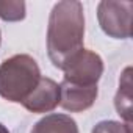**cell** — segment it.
Instances as JSON below:
<instances>
[{"mask_svg": "<svg viewBox=\"0 0 133 133\" xmlns=\"http://www.w3.org/2000/svg\"><path fill=\"white\" fill-rule=\"evenodd\" d=\"M85 42V10L82 2L63 0L53 5L47 25V53L52 64L63 69Z\"/></svg>", "mask_w": 133, "mask_h": 133, "instance_id": "6da1fadb", "label": "cell"}, {"mask_svg": "<svg viewBox=\"0 0 133 133\" xmlns=\"http://www.w3.org/2000/svg\"><path fill=\"white\" fill-rule=\"evenodd\" d=\"M41 69L36 59L27 53H17L0 64V97L22 103L41 80Z\"/></svg>", "mask_w": 133, "mask_h": 133, "instance_id": "7a4b0ae2", "label": "cell"}, {"mask_svg": "<svg viewBox=\"0 0 133 133\" xmlns=\"http://www.w3.org/2000/svg\"><path fill=\"white\" fill-rule=\"evenodd\" d=\"M131 2L102 0L97 5V21L103 33L114 39H128L131 36Z\"/></svg>", "mask_w": 133, "mask_h": 133, "instance_id": "3957f363", "label": "cell"}, {"mask_svg": "<svg viewBox=\"0 0 133 133\" xmlns=\"http://www.w3.org/2000/svg\"><path fill=\"white\" fill-rule=\"evenodd\" d=\"M64 72L63 82L78 86H94L103 74V59L99 53L82 49L61 69Z\"/></svg>", "mask_w": 133, "mask_h": 133, "instance_id": "277c9868", "label": "cell"}, {"mask_svg": "<svg viewBox=\"0 0 133 133\" xmlns=\"http://www.w3.org/2000/svg\"><path fill=\"white\" fill-rule=\"evenodd\" d=\"M22 105L25 110L36 114L53 111L59 105V85L49 77H41L36 88L28 94Z\"/></svg>", "mask_w": 133, "mask_h": 133, "instance_id": "5b68a950", "label": "cell"}, {"mask_svg": "<svg viewBox=\"0 0 133 133\" xmlns=\"http://www.w3.org/2000/svg\"><path fill=\"white\" fill-rule=\"evenodd\" d=\"M99 94L97 85L94 86H78L68 82L59 83V107L71 113H83L89 110Z\"/></svg>", "mask_w": 133, "mask_h": 133, "instance_id": "8992f818", "label": "cell"}, {"mask_svg": "<svg viewBox=\"0 0 133 133\" xmlns=\"http://www.w3.org/2000/svg\"><path fill=\"white\" fill-rule=\"evenodd\" d=\"M30 133H78V125L69 114L50 113L39 119Z\"/></svg>", "mask_w": 133, "mask_h": 133, "instance_id": "52a82bcc", "label": "cell"}, {"mask_svg": "<svg viewBox=\"0 0 133 133\" xmlns=\"http://www.w3.org/2000/svg\"><path fill=\"white\" fill-rule=\"evenodd\" d=\"M131 68H125L119 80V89L114 97V107L117 114L125 121V124H131Z\"/></svg>", "mask_w": 133, "mask_h": 133, "instance_id": "ba28073f", "label": "cell"}, {"mask_svg": "<svg viewBox=\"0 0 133 133\" xmlns=\"http://www.w3.org/2000/svg\"><path fill=\"white\" fill-rule=\"evenodd\" d=\"M27 16V5L22 0H0V19L5 22H19Z\"/></svg>", "mask_w": 133, "mask_h": 133, "instance_id": "9c48e42d", "label": "cell"}, {"mask_svg": "<svg viewBox=\"0 0 133 133\" xmlns=\"http://www.w3.org/2000/svg\"><path fill=\"white\" fill-rule=\"evenodd\" d=\"M91 133H131V124L119 121H100L94 125Z\"/></svg>", "mask_w": 133, "mask_h": 133, "instance_id": "30bf717a", "label": "cell"}, {"mask_svg": "<svg viewBox=\"0 0 133 133\" xmlns=\"http://www.w3.org/2000/svg\"><path fill=\"white\" fill-rule=\"evenodd\" d=\"M0 133H10V131H8V128H6L2 122H0Z\"/></svg>", "mask_w": 133, "mask_h": 133, "instance_id": "8fae6325", "label": "cell"}, {"mask_svg": "<svg viewBox=\"0 0 133 133\" xmlns=\"http://www.w3.org/2000/svg\"><path fill=\"white\" fill-rule=\"evenodd\" d=\"M0 42H2V35H0Z\"/></svg>", "mask_w": 133, "mask_h": 133, "instance_id": "7c38bea8", "label": "cell"}]
</instances>
